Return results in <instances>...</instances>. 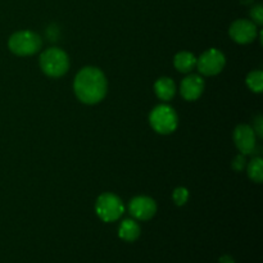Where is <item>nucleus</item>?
Segmentation results:
<instances>
[{"label":"nucleus","instance_id":"obj_1","mask_svg":"<svg viewBox=\"0 0 263 263\" xmlns=\"http://www.w3.org/2000/svg\"><path fill=\"white\" fill-rule=\"evenodd\" d=\"M79 100L85 104H97L107 94V80L104 73L95 67H85L77 73L73 84Z\"/></svg>","mask_w":263,"mask_h":263},{"label":"nucleus","instance_id":"obj_2","mask_svg":"<svg viewBox=\"0 0 263 263\" xmlns=\"http://www.w3.org/2000/svg\"><path fill=\"white\" fill-rule=\"evenodd\" d=\"M40 67L49 77H61L69 67V59L66 51L58 48H50L40 55Z\"/></svg>","mask_w":263,"mask_h":263},{"label":"nucleus","instance_id":"obj_3","mask_svg":"<svg viewBox=\"0 0 263 263\" xmlns=\"http://www.w3.org/2000/svg\"><path fill=\"white\" fill-rule=\"evenodd\" d=\"M8 46H9L10 51L14 53L15 55H32L40 50L41 39L37 33L32 32V31H18L10 36Z\"/></svg>","mask_w":263,"mask_h":263},{"label":"nucleus","instance_id":"obj_4","mask_svg":"<svg viewBox=\"0 0 263 263\" xmlns=\"http://www.w3.org/2000/svg\"><path fill=\"white\" fill-rule=\"evenodd\" d=\"M151 125L154 131L162 135H167L176 130L177 127V115L174 108L168 105H158L151 113Z\"/></svg>","mask_w":263,"mask_h":263},{"label":"nucleus","instance_id":"obj_5","mask_svg":"<svg viewBox=\"0 0 263 263\" xmlns=\"http://www.w3.org/2000/svg\"><path fill=\"white\" fill-rule=\"evenodd\" d=\"M95 210H97L98 216L103 221L113 222L122 216L125 208H123L122 200L117 195L112 194V193H104L98 198Z\"/></svg>","mask_w":263,"mask_h":263},{"label":"nucleus","instance_id":"obj_6","mask_svg":"<svg viewBox=\"0 0 263 263\" xmlns=\"http://www.w3.org/2000/svg\"><path fill=\"white\" fill-rule=\"evenodd\" d=\"M225 55L217 49H210L204 51L200 55L199 59H197L198 69L204 76H215L220 73L225 67Z\"/></svg>","mask_w":263,"mask_h":263},{"label":"nucleus","instance_id":"obj_7","mask_svg":"<svg viewBox=\"0 0 263 263\" xmlns=\"http://www.w3.org/2000/svg\"><path fill=\"white\" fill-rule=\"evenodd\" d=\"M130 213L140 221L151 220L157 212V204L149 197H136L130 202Z\"/></svg>","mask_w":263,"mask_h":263},{"label":"nucleus","instance_id":"obj_8","mask_svg":"<svg viewBox=\"0 0 263 263\" xmlns=\"http://www.w3.org/2000/svg\"><path fill=\"white\" fill-rule=\"evenodd\" d=\"M230 36L239 44L252 43L257 36V27L251 21L238 20L231 25Z\"/></svg>","mask_w":263,"mask_h":263},{"label":"nucleus","instance_id":"obj_9","mask_svg":"<svg viewBox=\"0 0 263 263\" xmlns=\"http://www.w3.org/2000/svg\"><path fill=\"white\" fill-rule=\"evenodd\" d=\"M234 141L241 154H251L256 148L254 128L248 125H239L234 131Z\"/></svg>","mask_w":263,"mask_h":263},{"label":"nucleus","instance_id":"obj_10","mask_svg":"<svg viewBox=\"0 0 263 263\" xmlns=\"http://www.w3.org/2000/svg\"><path fill=\"white\" fill-rule=\"evenodd\" d=\"M204 90V81L198 74H192L181 82V95L185 100H197Z\"/></svg>","mask_w":263,"mask_h":263},{"label":"nucleus","instance_id":"obj_11","mask_svg":"<svg viewBox=\"0 0 263 263\" xmlns=\"http://www.w3.org/2000/svg\"><path fill=\"white\" fill-rule=\"evenodd\" d=\"M154 91H156L157 97L161 100H164V102L171 100L174 98L175 92H176L175 82L168 77H161L154 84Z\"/></svg>","mask_w":263,"mask_h":263},{"label":"nucleus","instance_id":"obj_12","mask_svg":"<svg viewBox=\"0 0 263 263\" xmlns=\"http://www.w3.org/2000/svg\"><path fill=\"white\" fill-rule=\"evenodd\" d=\"M174 64L177 71L187 73L197 66V58L194 57V54L189 53V51H180L175 57Z\"/></svg>","mask_w":263,"mask_h":263},{"label":"nucleus","instance_id":"obj_13","mask_svg":"<svg viewBox=\"0 0 263 263\" xmlns=\"http://www.w3.org/2000/svg\"><path fill=\"white\" fill-rule=\"evenodd\" d=\"M118 235L125 241H135L140 236V228L134 220H125L121 223Z\"/></svg>","mask_w":263,"mask_h":263},{"label":"nucleus","instance_id":"obj_14","mask_svg":"<svg viewBox=\"0 0 263 263\" xmlns=\"http://www.w3.org/2000/svg\"><path fill=\"white\" fill-rule=\"evenodd\" d=\"M248 175L254 182L259 184L263 180V161L261 158H253L248 164Z\"/></svg>","mask_w":263,"mask_h":263},{"label":"nucleus","instance_id":"obj_15","mask_svg":"<svg viewBox=\"0 0 263 263\" xmlns=\"http://www.w3.org/2000/svg\"><path fill=\"white\" fill-rule=\"evenodd\" d=\"M247 85L254 92H261L263 89V73L262 71H253L247 77Z\"/></svg>","mask_w":263,"mask_h":263},{"label":"nucleus","instance_id":"obj_16","mask_svg":"<svg viewBox=\"0 0 263 263\" xmlns=\"http://www.w3.org/2000/svg\"><path fill=\"white\" fill-rule=\"evenodd\" d=\"M172 198H174V202L176 203V205H184L189 198V192L185 187H177V189H175Z\"/></svg>","mask_w":263,"mask_h":263},{"label":"nucleus","instance_id":"obj_17","mask_svg":"<svg viewBox=\"0 0 263 263\" xmlns=\"http://www.w3.org/2000/svg\"><path fill=\"white\" fill-rule=\"evenodd\" d=\"M251 15L253 18L254 22L257 25H262L263 23V9H262V5H256V7L252 8L251 10Z\"/></svg>","mask_w":263,"mask_h":263},{"label":"nucleus","instance_id":"obj_18","mask_svg":"<svg viewBox=\"0 0 263 263\" xmlns=\"http://www.w3.org/2000/svg\"><path fill=\"white\" fill-rule=\"evenodd\" d=\"M244 166H246V159H244L243 154H241V156H238L235 159H234L233 162L234 170H236V171H241V170L244 168Z\"/></svg>","mask_w":263,"mask_h":263},{"label":"nucleus","instance_id":"obj_19","mask_svg":"<svg viewBox=\"0 0 263 263\" xmlns=\"http://www.w3.org/2000/svg\"><path fill=\"white\" fill-rule=\"evenodd\" d=\"M256 131H257V134H258V136L259 138H262L263 136V133H262V117H258L257 118V121H256Z\"/></svg>","mask_w":263,"mask_h":263},{"label":"nucleus","instance_id":"obj_20","mask_svg":"<svg viewBox=\"0 0 263 263\" xmlns=\"http://www.w3.org/2000/svg\"><path fill=\"white\" fill-rule=\"evenodd\" d=\"M220 263H234V259L231 258V257L225 256L220 259Z\"/></svg>","mask_w":263,"mask_h":263}]
</instances>
